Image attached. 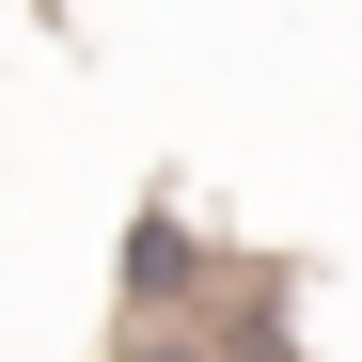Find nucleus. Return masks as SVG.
Instances as JSON below:
<instances>
[{
  "instance_id": "nucleus-2",
  "label": "nucleus",
  "mask_w": 362,
  "mask_h": 362,
  "mask_svg": "<svg viewBox=\"0 0 362 362\" xmlns=\"http://www.w3.org/2000/svg\"><path fill=\"white\" fill-rule=\"evenodd\" d=\"M205 346H221V362H315V346H299V284H284V268H221Z\"/></svg>"
},
{
  "instance_id": "nucleus-1",
  "label": "nucleus",
  "mask_w": 362,
  "mask_h": 362,
  "mask_svg": "<svg viewBox=\"0 0 362 362\" xmlns=\"http://www.w3.org/2000/svg\"><path fill=\"white\" fill-rule=\"evenodd\" d=\"M221 268H236V252H221V236L173 205V189H158V205L127 221V252H110V315H205Z\"/></svg>"
},
{
  "instance_id": "nucleus-3",
  "label": "nucleus",
  "mask_w": 362,
  "mask_h": 362,
  "mask_svg": "<svg viewBox=\"0 0 362 362\" xmlns=\"http://www.w3.org/2000/svg\"><path fill=\"white\" fill-rule=\"evenodd\" d=\"M95 362H221V346H205V315H110Z\"/></svg>"
}]
</instances>
